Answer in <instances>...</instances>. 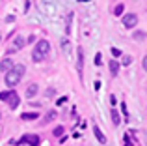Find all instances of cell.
Listing matches in <instances>:
<instances>
[{
    "mask_svg": "<svg viewBox=\"0 0 147 146\" xmlns=\"http://www.w3.org/2000/svg\"><path fill=\"white\" fill-rule=\"evenodd\" d=\"M110 103H112V107H115V105H117V99H115V96H114V94L110 96Z\"/></svg>",
    "mask_w": 147,
    "mask_h": 146,
    "instance_id": "25",
    "label": "cell"
},
{
    "mask_svg": "<svg viewBox=\"0 0 147 146\" xmlns=\"http://www.w3.org/2000/svg\"><path fill=\"white\" fill-rule=\"evenodd\" d=\"M102 56H100V53H97V55H95V66H100V62H102Z\"/></svg>",
    "mask_w": 147,
    "mask_h": 146,
    "instance_id": "21",
    "label": "cell"
},
{
    "mask_svg": "<svg viewBox=\"0 0 147 146\" xmlns=\"http://www.w3.org/2000/svg\"><path fill=\"white\" fill-rule=\"evenodd\" d=\"M61 47H63L65 51H67V47H69V41H67V40H61Z\"/></svg>",
    "mask_w": 147,
    "mask_h": 146,
    "instance_id": "27",
    "label": "cell"
},
{
    "mask_svg": "<svg viewBox=\"0 0 147 146\" xmlns=\"http://www.w3.org/2000/svg\"><path fill=\"white\" fill-rule=\"evenodd\" d=\"M112 55H114L115 58H117V56H121V51H119V49H115V47H114V49H112Z\"/></svg>",
    "mask_w": 147,
    "mask_h": 146,
    "instance_id": "24",
    "label": "cell"
},
{
    "mask_svg": "<svg viewBox=\"0 0 147 146\" xmlns=\"http://www.w3.org/2000/svg\"><path fill=\"white\" fill-rule=\"evenodd\" d=\"M28 10H30V0H26V4H24V11L28 13Z\"/></svg>",
    "mask_w": 147,
    "mask_h": 146,
    "instance_id": "29",
    "label": "cell"
},
{
    "mask_svg": "<svg viewBox=\"0 0 147 146\" xmlns=\"http://www.w3.org/2000/svg\"><path fill=\"white\" fill-rule=\"evenodd\" d=\"M123 10H125V6H123V4H117V6L114 8V15H121Z\"/></svg>",
    "mask_w": 147,
    "mask_h": 146,
    "instance_id": "19",
    "label": "cell"
},
{
    "mask_svg": "<svg viewBox=\"0 0 147 146\" xmlns=\"http://www.w3.org/2000/svg\"><path fill=\"white\" fill-rule=\"evenodd\" d=\"M22 143H28V146H39V137H37V135L22 137Z\"/></svg>",
    "mask_w": 147,
    "mask_h": 146,
    "instance_id": "8",
    "label": "cell"
},
{
    "mask_svg": "<svg viewBox=\"0 0 147 146\" xmlns=\"http://www.w3.org/2000/svg\"><path fill=\"white\" fill-rule=\"evenodd\" d=\"M125 146H132V143H130V137L125 135Z\"/></svg>",
    "mask_w": 147,
    "mask_h": 146,
    "instance_id": "26",
    "label": "cell"
},
{
    "mask_svg": "<svg viewBox=\"0 0 147 146\" xmlns=\"http://www.w3.org/2000/svg\"><path fill=\"white\" fill-rule=\"evenodd\" d=\"M24 71H26V68L22 66V64H17V66H13L9 71L6 73V84L13 90L15 86L19 84V81L22 79V75H24Z\"/></svg>",
    "mask_w": 147,
    "mask_h": 146,
    "instance_id": "1",
    "label": "cell"
},
{
    "mask_svg": "<svg viewBox=\"0 0 147 146\" xmlns=\"http://www.w3.org/2000/svg\"><path fill=\"white\" fill-rule=\"evenodd\" d=\"M0 116H2V113H0Z\"/></svg>",
    "mask_w": 147,
    "mask_h": 146,
    "instance_id": "31",
    "label": "cell"
},
{
    "mask_svg": "<svg viewBox=\"0 0 147 146\" xmlns=\"http://www.w3.org/2000/svg\"><path fill=\"white\" fill-rule=\"evenodd\" d=\"M0 40H2V34H0Z\"/></svg>",
    "mask_w": 147,
    "mask_h": 146,
    "instance_id": "30",
    "label": "cell"
},
{
    "mask_svg": "<svg viewBox=\"0 0 147 146\" xmlns=\"http://www.w3.org/2000/svg\"><path fill=\"white\" fill-rule=\"evenodd\" d=\"M7 96H9V92H0V101H6Z\"/></svg>",
    "mask_w": 147,
    "mask_h": 146,
    "instance_id": "23",
    "label": "cell"
},
{
    "mask_svg": "<svg viewBox=\"0 0 147 146\" xmlns=\"http://www.w3.org/2000/svg\"><path fill=\"white\" fill-rule=\"evenodd\" d=\"M13 66H15V64H13V60H11V58H4L2 62H0V71L7 73V71H9Z\"/></svg>",
    "mask_w": 147,
    "mask_h": 146,
    "instance_id": "7",
    "label": "cell"
},
{
    "mask_svg": "<svg viewBox=\"0 0 147 146\" xmlns=\"http://www.w3.org/2000/svg\"><path fill=\"white\" fill-rule=\"evenodd\" d=\"M36 53H39L41 56H47L49 53H50V43L47 40H39L36 43Z\"/></svg>",
    "mask_w": 147,
    "mask_h": 146,
    "instance_id": "2",
    "label": "cell"
},
{
    "mask_svg": "<svg viewBox=\"0 0 147 146\" xmlns=\"http://www.w3.org/2000/svg\"><path fill=\"white\" fill-rule=\"evenodd\" d=\"M112 122H114V126H119V124H121V116H119V113L115 109H112Z\"/></svg>",
    "mask_w": 147,
    "mask_h": 146,
    "instance_id": "14",
    "label": "cell"
},
{
    "mask_svg": "<svg viewBox=\"0 0 147 146\" xmlns=\"http://www.w3.org/2000/svg\"><path fill=\"white\" fill-rule=\"evenodd\" d=\"M108 68H110V73H112V75H117V73H119V62H117V60H110V64H108Z\"/></svg>",
    "mask_w": 147,
    "mask_h": 146,
    "instance_id": "10",
    "label": "cell"
},
{
    "mask_svg": "<svg viewBox=\"0 0 147 146\" xmlns=\"http://www.w3.org/2000/svg\"><path fill=\"white\" fill-rule=\"evenodd\" d=\"M54 94H56V90H54V88H49V90L45 92V96H47V98H52Z\"/></svg>",
    "mask_w": 147,
    "mask_h": 146,
    "instance_id": "22",
    "label": "cell"
},
{
    "mask_svg": "<svg viewBox=\"0 0 147 146\" xmlns=\"http://www.w3.org/2000/svg\"><path fill=\"white\" fill-rule=\"evenodd\" d=\"M136 25H138V15L136 13H127L123 17V26L125 28H134Z\"/></svg>",
    "mask_w": 147,
    "mask_h": 146,
    "instance_id": "3",
    "label": "cell"
},
{
    "mask_svg": "<svg viewBox=\"0 0 147 146\" xmlns=\"http://www.w3.org/2000/svg\"><path fill=\"white\" fill-rule=\"evenodd\" d=\"M32 58H34V62H41V60H43V58H45V56H41V55H39V53H36V51H34V55H32Z\"/></svg>",
    "mask_w": 147,
    "mask_h": 146,
    "instance_id": "20",
    "label": "cell"
},
{
    "mask_svg": "<svg viewBox=\"0 0 147 146\" xmlns=\"http://www.w3.org/2000/svg\"><path fill=\"white\" fill-rule=\"evenodd\" d=\"M71 21H73V13H67V19H65V32L71 34Z\"/></svg>",
    "mask_w": 147,
    "mask_h": 146,
    "instance_id": "15",
    "label": "cell"
},
{
    "mask_svg": "<svg viewBox=\"0 0 147 146\" xmlns=\"http://www.w3.org/2000/svg\"><path fill=\"white\" fill-rule=\"evenodd\" d=\"M65 101H67V98H65V96H63V98H60V99H58V105H63Z\"/></svg>",
    "mask_w": 147,
    "mask_h": 146,
    "instance_id": "28",
    "label": "cell"
},
{
    "mask_svg": "<svg viewBox=\"0 0 147 146\" xmlns=\"http://www.w3.org/2000/svg\"><path fill=\"white\" fill-rule=\"evenodd\" d=\"M76 71H78V75H82L84 71V49L82 47L76 49Z\"/></svg>",
    "mask_w": 147,
    "mask_h": 146,
    "instance_id": "4",
    "label": "cell"
},
{
    "mask_svg": "<svg viewBox=\"0 0 147 146\" xmlns=\"http://www.w3.org/2000/svg\"><path fill=\"white\" fill-rule=\"evenodd\" d=\"M21 118L28 122V120H36V118H39V114H37V113H22Z\"/></svg>",
    "mask_w": 147,
    "mask_h": 146,
    "instance_id": "13",
    "label": "cell"
},
{
    "mask_svg": "<svg viewBox=\"0 0 147 146\" xmlns=\"http://www.w3.org/2000/svg\"><path fill=\"white\" fill-rule=\"evenodd\" d=\"M37 92H39V86H37V84H30V86L26 88V98H34Z\"/></svg>",
    "mask_w": 147,
    "mask_h": 146,
    "instance_id": "9",
    "label": "cell"
},
{
    "mask_svg": "<svg viewBox=\"0 0 147 146\" xmlns=\"http://www.w3.org/2000/svg\"><path fill=\"white\" fill-rule=\"evenodd\" d=\"M54 118H56V113H54V111H49V113L45 114V120H43V124H49V122H52Z\"/></svg>",
    "mask_w": 147,
    "mask_h": 146,
    "instance_id": "16",
    "label": "cell"
},
{
    "mask_svg": "<svg viewBox=\"0 0 147 146\" xmlns=\"http://www.w3.org/2000/svg\"><path fill=\"white\" fill-rule=\"evenodd\" d=\"M6 101H7V105H9L11 109H17V107H19V103H21V99H19V94H17V92H15V90H11Z\"/></svg>",
    "mask_w": 147,
    "mask_h": 146,
    "instance_id": "5",
    "label": "cell"
},
{
    "mask_svg": "<svg viewBox=\"0 0 147 146\" xmlns=\"http://www.w3.org/2000/svg\"><path fill=\"white\" fill-rule=\"evenodd\" d=\"M132 38H134L136 41H144L145 38H147V34L142 32V30H134V32H132Z\"/></svg>",
    "mask_w": 147,
    "mask_h": 146,
    "instance_id": "12",
    "label": "cell"
},
{
    "mask_svg": "<svg viewBox=\"0 0 147 146\" xmlns=\"http://www.w3.org/2000/svg\"><path fill=\"white\" fill-rule=\"evenodd\" d=\"M121 64H123V66H130V64H132V56L123 55V56H121Z\"/></svg>",
    "mask_w": 147,
    "mask_h": 146,
    "instance_id": "17",
    "label": "cell"
},
{
    "mask_svg": "<svg viewBox=\"0 0 147 146\" xmlns=\"http://www.w3.org/2000/svg\"><path fill=\"white\" fill-rule=\"evenodd\" d=\"M63 131H65V129H63V126H58V128H54V137H61V135H63Z\"/></svg>",
    "mask_w": 147,
    "mask_h": 146,
    "instance_id": "18",
    "label": "cell"
},
{
    "mask_svg": "<svg viewBox=\"0 0 147 146\" xmlns=\"http://www.w3.org/2000/svg\"><path fill=\"white\" fill-rule=\"evenodd\" d=\"M93 133H95V137H97V141H99V143H106V137H104L102 135V131H100V128H99V126H93Z\"/></svg>",
    "mask_w": 147,
    "mask_h": 146,
    "instance_id": "11",
    "label": "cell"
},
{
    "mask_svg": "<svg viewBox=\"0 0 147 146\" xmlns=\"http://www.w3.org/2000/svg\"><path fill=\"white\" fill-rule=\"evenodd\" d=\"M24 47V38H17V40H15V43H13V47H9L7 49V53H17V51H21V49Z\"/></svg>",
    "mask_w": 147,
    "mask_h": 146,
    "instance_id": "6",
    "label": "cell"
}]
</instances>
